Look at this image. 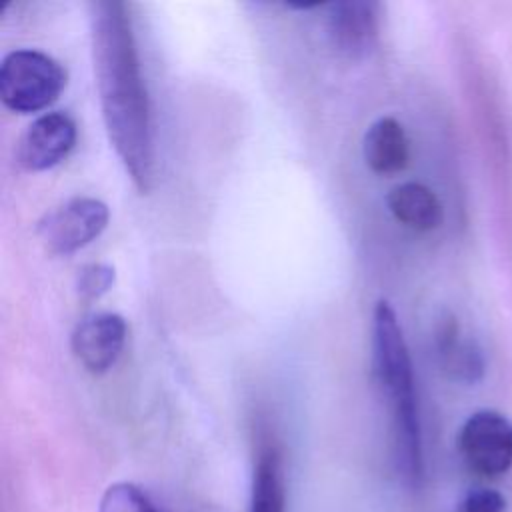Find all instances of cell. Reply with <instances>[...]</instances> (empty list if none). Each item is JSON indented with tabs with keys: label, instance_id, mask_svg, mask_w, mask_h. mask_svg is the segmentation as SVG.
<instances>
[{
	"label": "cell",
	"instance_id": "obj_7",
	"mask_svg": "<svg viewBox=\"0 0 512 512\" xmlns=\"http://www.w3.org/2000/svg\"><path fill=\"white\" fill-rule=\"evenodd\" d=\"M126 320L114 312H98L76 324L70 336L74 358L90 372H108L126 342Z\"/></svg>",
	"mask_w": 512,
	"mask_h": 512
},
{
	"label": "cell",
	"instance_id": "obj_2",
	"mask_svg": "<svg viewBox=\"0 0 512 512\" xmlns=\"http://www.w3.org/2000/svg\"><path fill=\"white\" fill-rule=\"evenodd\" d=\"M372 364L378 386L392 412L398 470L408 486L418 488L424 474V458L412 360L398 316L386 300H380L374 308Z\"/></svg>",
	"mask_w": 512,
	"mask_h": 512
},
{
	"label": "cell",
	"instance_id": "obj_4",
	"mask_svg": "<svg viewBox=\"0 0 512 512\" xmlns=\"http://www.w3.org/2000/svg\"><path fill=\"white\" fill-rule=\"evenodd\" d=\"M108 206L90 196L70 198L38 222V238L54 256H68L96 240L108 226Z\"/></svg>",
	"mask_w": 512,
	"mask_h": 512
},
{
	"label": "cell",
	"instance_id": "obj_15",
	"mask_svg": "<svg viewBox=\"0 0 512 512\" xmlns=\"http://www.w3.org/2000/svg\"><path fill=\"white\" fill-rule=\"evenodd\" d=\"M506 498L490 488H480L468 492L456 512H504Z\"/></svg>",
	"mask_w": 512,
	"mask_h": 512
},
{
	"label": "cell",
	"instance_id": "obj_11",
	"mask_svg": "<svg viewBox=\"0 0 512 512\" xmlns=\"http://www.w3.org/2000/svg\"><path fill=\"white\" fill-rule=\"evenodd\" d=\"M390 214L416 232H430L442 224L444 212L438 196L420 182L394 186L386 196Z\"/></svg>",
	"mask_w": 512,
	"mask_h": 512
},
{
	"label": "cell",
	"instance_id": "obj_1",
	"mask_svg": "<svg viewBox=\"0 0 512 512\" xmlns=\"http://www.w3.org/2000/svg\"><path fill=\"white\" fill-rule=\"evenodd\" d=\"M88 18L104 126L134 188L146 194L154 180V130L130 14L124 2L94 0Z\"/></svg>",
	"mask_w": 512,
	"mask_h": 512
},
{
	"label": "cell",
	"instance_id": "obj_12",
	"mask_svg": "<svg viewBox=\"0 0 512 512\" xmlns=\"http://www.w3.org/2000/svg\"><path fill=\"white\" fill-rule=\"evenodd\" d=\"M286 484L282 458L276 446L260 448L250 486V512H284Z\"/></svg>",
	"mask_w": 512,
	"mask_h": 512
},
{
	"label": "cell",
	"instance_id": "obj_13",
	"mask_svg": "<svg viewBox=\"0 0 512 512\" xmlns=\"http://www.w3.org/2000/svg\"><path fill=\"white\" fill-rule=\"evenodd\" d=\"M98 512H160L148 494L132 482H114L100 496Z\"/></svg>",
	"mask_w": 512,
	"mask_h": 512
},
{
	"label": "cell",
	"instance_id": "obj_5",
	"mask_svg": "<svg viewBox=\"0 0 512 512\" xmlns=\"http://www.w3.org/2000/svg\"><path fill=\"white\" fill-rule=\"evenodd\" d=\"M458 450L478 476H502L512 468V422L494 410L474 412L460 428Z\"/></svg>",
	"mask_w": 512,
	"mask_h": 512
},
{
	"label": "cell",
	"instance_id": "obj_3",
	"mask_svg": "<svg viewBox=\"0 0 512 512\" xmlns=\"http://www.w3.org/2000/svg\"><path fill=\"white\" fill-rule=\"evenodd\" d=\"M64 86V68L40 50L18 48L0 62V100L12 112L44 110L58 100Z\"/></svg>",
	"mask_w": 512,
	"mask_h": 512
},
{
	"label": "cell",
	"instance_id": "obj_9",
	"mask_svg": "<svg viewBox=\"0 0 512 512\" xmlns=\"http://www.w3.org/2000/svg\"><path fill=\"white\" fill-rule=\"evenodd\" d=\"M362 154L368 168L376 174L402 172L410 160V142L404 126L392 116L374 120L364 134Z\"/></svg>",
	"mask_w": 512,
	"mask_h": 512
},
{
	"label": "cell",
	"instance_id": "obj_6",
	"mask_svg": "<svg viewBox=\"0 0 512 512\" xmlns=\"http://www.w3.org/2000/svg\"><path fill=\"white\" fill-rule=\"evenodd\" d=\"M74 144L76 122L66 112H46L22 134L16 160L28 172H42L60 164Z\"/></svg>",
	"mask_w": 512,
	"mask_h": 512
},
{
	"label": "cell",
	"instance_id": "obj_14",
	"mask_svg": "<svg viewBox=\"0 0 512 512\" xmlns=\"http://www.w3.org/2000/svg\"><path fill=\"white\" fill-rule=\"evenodd\" d=\"M116 280V272L108 264H86L78 268L76 292L82 300H98L106 294Z\"/></svg>",
	"mask_w": 512,
	"mask_h": 512
},
{
	"label": "cell",
	"instance_id": "obj_10",
	"mask_svg": "<svg viewBox=\"0 0 512 512\" xmlns=\"http://www.w3.org/2000/svg\"><path fill=\"white\" fill-rule=\"evenodd\" d=\"M436 348L446 374L458 382L474 384L484 374V360L476 344L462 336L454 316L446 314L436 328Z\"/></svg>",
	"mask_w": 512,
	"mask_h": 512
},
{
	"label": "cell",
	"instance_id": "obj_8",
	"mask_svg": "<svg viewBox=\"0 0 512 512\" xmlns=\"http://www.w3.org/2000/svg\"><path fill=\"white\" fill-rule=\"evenodd\" d=\"M328 38L338 54L350 60L368 58L378 44V4L372 0L332 2Z\"/></svg>",
	"mask_w": 512,
	"mask_h": 512
}]
</instances>
